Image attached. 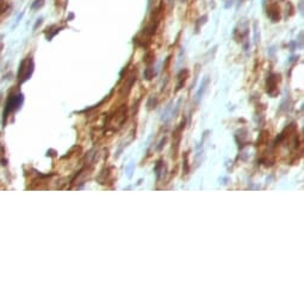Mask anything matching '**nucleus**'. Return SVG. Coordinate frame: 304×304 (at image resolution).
Here are the masks:
<instances>
[{
	"label": "nucleus",
	"mask_w": 304,
	"mask_h": 304,
	"mask_svg": "<svg viewBox=\"0 0 304 304\" xmlns=\"http://www.w3.org/2000/svg\"><path fill=\"white\" fill-rule=\"evenodd\" d=\"M32 68H34V63L32 61H31L30 59L28 60H24L22 62V65L19 67V81H25L26 79H29V76L31 75V73H32Z\"/></svg>",
	"instance_id": "f257e3e1"
}]
</instances>
